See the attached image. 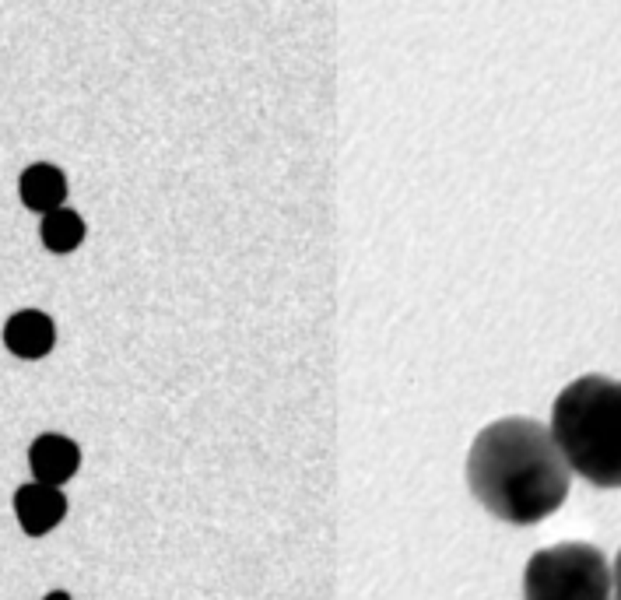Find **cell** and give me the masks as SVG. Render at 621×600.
<instances>
[{"mask_svg":"<svg viewBox=\"0 0 621 600\" xmlns=\"http://www.w3.org/2000/svg\"><path fill=\"white\" fill-rule=\"evenodd\" d=\"M467 485L492 516L533 527L569 499L572 471L551 428L533 418H499L478 432L467 453Z\"/></svg>","mask_w":621,"mask_h":600,"instance_id":"cell-1","label":"cell"},{"mask_svg":"<svg viewBox=\"0 0 621 600\" xmlns=\"http://www.w3.org/2000/svg\"><path fill=\"white\" fill-rule=\"evenodd\" d=\"M551 439L572 474L593 488H621V380H572L551 404Z\"/></svg>","mask_w":621,"mask_h":600,"instance_id":"cell-2","label":"cell"},{"mask_svg":"<svg viewBox=\"0 0 621 600\" xmlns=\"http://www.w3.org/2000/svg\"><path fill=\"white\" fill-rule=\"evenodd\" d=\"M523 600H611V565L583 541L540 548L526 558Z\"/></svg>","mask_w":621,"mask_h":600,"instance_id":"cell-3","label":"cell"},{"mask_svg":"<svg viewBox=\"0 0 621 600\" xmlns=\"http://www.w3.org/2000/svg\"><path fill=\"white\" fill-rule=\"evenodd\" d=\"M28 464H32V474H35L39 485L60 488V485H67L74 478V471L81 464V449H78L74 439L46 432V435H39L28 446Z\"/></svg>","mask_w":621,"mask_h":600,"instance_id":"cell-4","label":"cell"},{"mask_svg":"<svg viewBox=\"0 0 621 600\" xmlns=\"http://www.w3.org/2000/svg\"><path fill=\"white\" fill-rule=\"evenodd\" d=\"M14 516L28 537H42L67 516V495L60 488L28 481L14 492Z\"/></svg>","mask_w":621,"mask_h":600,"instance_id":"cell-5","label":"cell"},{"mask_svg":"<svg viewBox=\"0 0 621 600\" xmlns=\"http://www.w3.org/2000/svg\"><path fill=\"white\" fill-rule=\"evenodd\" d=\"M53 341H57V327L39 309H21L4 323V344L18 358H42L53 351Z\"/></svg>","mask_w":621,"mask_h":600,"instance_id":"cell-6","label":"cell"},{"mask_svg":"<svg viewBox=\"0 0 621 600\" xmlns=\"http://www.w3.org/2000/svg\"><path fill=\"white\" fill-rule=\"evenodd\" d=\"M18 194H21V204L28 211H35V214L46 218V214H53V211L64 207V200H67V176L57 165H49V162H35V165H28L21 172Z\"/></svg>","mask_w":621,"mask_h":600,"instance_id":"cell-7","label":"cell"},{"mask_svg":"<svg viewBox=\"0 0 621 600\" xmlns=\"http://www.w3.org/2000/svg\"><path fill=\"white\" fill-rule=\"evenodd\" d=\"M39 235H42V246L49 253H71V249H78L85 242V221H81L78 211L60 207V211H53V214L42 218Z\"/></svg>","mask_w":621,"mask_h":600,"instance_id":"cell-8","label":"cell"},{"mask_svg":"<svg viewBox=\"0 0 621 600\" xmlns=\"http://www.w3.org/2000/svg\"><path fill=\"white\" fill-rule=\"evenodd\" d=\"M611 597L621 600V551H618V562H615V572H611Z\"/></svg>","mask_w":621,"mask_h":600,"instance_id":"cell-9","label":"cell"},{"mask_svg":"<svg viewBox=\"0 0 621 600\" xmlns=\"http://www.w3.org/2000/svg\"><path fill=\"white\" fill-rule=\"evenodd\" d=\"M42 600H71V594H67V590H49Z\"/></svg>","mask_w":621,"mask_h":600,"instance_id":"cell-10","label":"cell"}]
</instances>
